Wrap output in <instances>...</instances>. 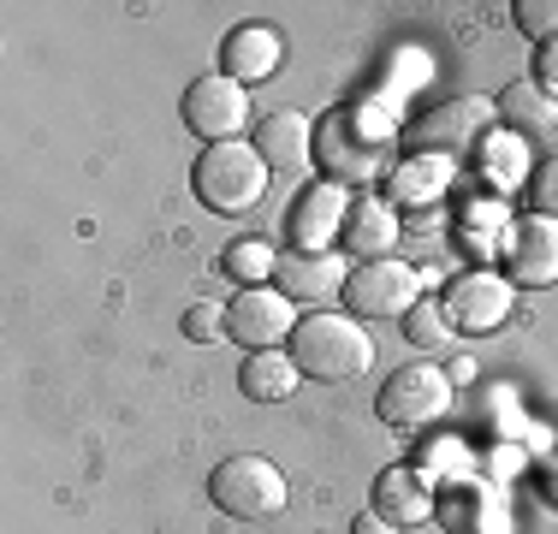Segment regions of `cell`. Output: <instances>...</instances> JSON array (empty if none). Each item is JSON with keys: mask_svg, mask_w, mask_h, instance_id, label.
<instances>
[{"mask_svg": "<svg viewBox=\"0 0 558 534\" xmlns=\"http://www.w3.org/2000/svg\"><path fill=\"white\" fill-rule=\"evenodd\" d=\"M351 286V267H344L339 250H322V256H279V274H274V291H286L291 303H327V298H344Z\"/></svg>", "mask_w": 558, "mask_h": 534, "instance_id": "14", "label": "cell"}, {"mask_svg": "<svg viewBox=\"0 0 558 534\" xmlns=\"http://www.w3.org/2000/svg\"><path fill=\"white\" fill-rule=\"evenodd\" d=\"M446 184H451V160L446 155H410V160H398V167H392L387 203L392 208H428Z\"/></svg>", "mask_w": 558, "mask_h": 534, "instance_id": "19", "label": "cell"}, {"mask_svg": "<svg viewBox=\"0 0 558 534\" xmlns=\"http://www.w3.org/2000/svg\"><path fill=\"white\" fill-rule=\"evenodd\" d=\"M208 499L226 517H238V523H268V517L286 511V475H279V463L256 458V451H238V458H226L208 475Z\"/></svg>", "mask_w": 558, "mask_h": 534, "instance_id": "4", "label": "cell"}, {"mask_svg": "<svg viewBox=\"0 0 558 534\" xmlns=\"http://www.w3.org/2000/svg\"><path fill=\"white\" fill-rule=\"evenodd\" d=\"M511 19H517V31H523V36H535L541 48L558 43V0H517V7H511Z\"/></svg>", "mask_w": 558, "mask_h": 534, "instance_id": "24", "label": "cell"}, {"mask_svg": "<svg viewBox=\"0 0 558 534\" xmlns=\"http://www.w3.org/2000/svg\"><path fill=\"white\" fill-rule=\"evenodd\" d=\"M553 499H558V475H553Z\"/></svg>", "mask_w": 558, "mask_h": 534, "instance_id": "29", "label": "cell"}, {"mask_svg": "<svg viewBox=\"0 0 558 534\" xmlns=\"http://www.w3.org/2000/svg\"><path fill=\"white\" fill-rule=\"evenodd\" d=\"M179 327L191 344H226V303H191Z\"/></svg>", "mask_w": 558, "mask_h": 534, "instance_id": "25", "label": "cell"}, {"mask_svg": "<svg viewBox=\"0 0 558 534\" xmlns=\"http://www.w3.org/2000/svg\"><path fill=\"white\" fill-rule=\"evenodd\" d=\"M256 155L268 160L274 172H303L315 160V119L298 113V107H279L256 125Z\"/></svg>", "mask_w": 558, "mask_h": 534, "instance_id": "15", "label": "cell"}, {"mask_svg": "<svg viewBox=\"0 0 558 534\" xmlns=\"http://www.w3.org/2000/svg\"><path fill=\"white\" fill-rule=\"evenodd\" d=\"M368 511H380L392 529H416L434 517V475L422 470V463H392V470L375 475V505Z\"/></svg>", "mask_w": 558, "mask_h": 534, "instance_id": "13", "label": "cell"}, {"mask_svg": "<svg viewBox=\"0 0 558 534\" xmlns=\"http://www.w3.org/2000/svg\"><path fill=\"white\" fill-rule=\"evenodd\" d=\"M499 262H505V279L517 291L558 286V220H547V214H517L499 238Z\"/></svg>", "mask_w": 558, "mask_h": 534, "instance_id": "6", "label": "cell"}, {"mask_svg": "<svg viewBox=\"0 0 558 534\" xmlns=\"http://www.w3.org/2000/svg\"><path fill=\"white\" fill-rule=\"evenodd\" d=\"M529 203H535V214L558 220V155H547L535 167V179H529Z\"/></svg>", "mask_w": 558, "mask_h": 534, "instance_id": "26", "label": "cell"}, {"mask_svg": "<svg viewBox=\"0 0 558 534\" xmlns=\"http://www.w3.org/2000/svg\"><path fill=\"white\" fill-rule=\"evenodd\" d=\"M535 84L547 89V96H558V43H547L535 53Z\"/></svg>", "mask_w": 558, "mask_h": 534, "instance_id": "27", "label": "cell"}, {"mask_svg": "<svg viewBox=\"0 0 558 534\" xmlns=\"http://www.w3.org/2000/svg\"><path fill=\"white\" fill-rule=\"evenodd\" d=\"M298 303L274 286H250L226 303V339L244 344V351H279V344L298 332Z\"/></svg>", "mask_w": 558, "mask_h": 534, "instance_id": "8", "label": "cell"}, {"mask_svg": "<svg viewBox=\"0 0 558 534\" xmlns=\"http://www.w3.org/2000/svg\"><path fill=\"white\" fill-rule=\"evenodd\" d=\"M220 267H226V279H238V291H250V286H274V274H279V250L268 244V238H238V244L220 256Z\"/></svg>", "mask_w": 558, "mask_h": 534, "instance_id": "21", "label": "cell"}, {"mask_svg": "<svg viewBox=\"0 0 558 534\" xmlns=\"http://www.w3.org/2000/svg\"><path fill=\"white\" fill-rule=\"evenodd\" d=\"M494 113H499V125L511 131V137H523V143H535V137H547V131H558V96H547L535 77H517V84H505L499 101H494Z\"/></svg>", "mask_w": 558, "mask_h": 534, "instance_id": "17", "label": "cell"}, {"mask_svg": "<svg viewBox=\"0 0 558 534\" xmlns=\"http://www.w3.org/2000/svg\"><path fill=\"white\" fill-rule=\"evenodd\" d=\"M268 160L256 155V143H208L203 155H196V172H191V184H196V203L203 208H215V214H250L268 196Z\"/></svg>", "mask_w": 558, "mask_h": 534, "instance_id": "2", "label": "cell"}, {"mask_svg": "<svg viewBox=\"0 0 558 534\" xmlns=\"http://www.w3.org/2000/svg\"><path fill=\"white\" fill-rule=\"evenodd\" d=\"M344 250H356L363 262H380L398 250V208L387 196H351L344 214Z\"/></svg>", "mask_w": 558, "mask_h": 534, "instance_id": "18", "label": "cell"}, {"mask_svg": "<svg viewBox=\"0 0 558 534\" xmlns=\"http://www.w3.org/2000/svg\"><path fill=\"white\" fill-rule=\"evenodd\" d=\"M344 214H351V191L333 179H315L310 191L291 203V220H286V238L298 256H322L333 250V238H344Z\"/></svg>", "mask_w": 558, "mask_h": 534, "instance_id": "10", "label": "cell"}, {"mask_svg": "<svg viewBox=\"0 0 558 534\" xmlns=\"http://www.w3.org/2000/svg\"><path fill=\"white\" fill-rule=\"evenodd\" d=\"M511 279L494 274V267H475V274H463V279H451V291H446V315H451V327L458 332H499L505 320H511Z\"/></svg>", "mask_w": 558, "mask_h": 534, "instance_id": "11", "label": "cell"}, {"mask_svg": "<svg viewBox=\"0 0 558 534\" xmlns=\"http://www.w3.org/2000/svg\"><path fill=\"white\" fill-rule=\"evenodd\" d=\"M291 363L322 386H344V380H356V374H368V363H375V339L363 332L356 315L315 310V315L298 320V332H291Z\"/></svg>", "mask_w": 558, "mask_h": 534, "instance_id": "1", "label": "cell"}, {"mask_svg": "<svg viewBox=\"0 0 558 534\" xmlns=\"http://www.w3.org/2000/svg\"><path fill=\"white\" fill-rule=\"evenodd\" d=\"M494 101H482V96H463V101H446V107H434L428 119L416 125V143L428 155H463V149H482L487 137H494Z\"/></svg>", "mask_w": 558, "mask_h": 534, "instance_id": "12", "label": "cell"}, {"mask_svg": "<svg viewBox=\"0 0 558 534\" xmlns=\"http://www.w3.org/2000/svg\"><path fill=\"white\" fill-rule=\"evenodd\" d=\"M404 332L422 351H451V344H458V327H451L446 303H416V310L404 315Z\"/></svg>", "mask_w": 558, "mask_h": 534, "instance_id": "23", "label": "cell"}, {"mask_svg": "<svg viewBox=\"0 0 558 534\" xmlns=\"http://www.w3.org/2000/svg\"><path fill=\"white\" fill-rule=\"evenodd\" d=\"M184 125L203 143H238V131L250 125V96L244 84H232L226 72H208L184 89Z\"/></svg>", "mask_w": 558, "mask_h": 534, "instance_id": "9", "label": "cell"}, {"mask_svg": "<svg viewBox=\"0 0 558 534\" xmlns=\"http://www.w3.org/2000/svg\"><path fill=\"white\" fill-rule=\"evenodd\" d=\"M351 534H392V523H387L380 511H363V517L351 523Z\"/></svg>", "mask_w": 558, "mask_h": 534, "instance_id": "28", "label": "cell"}, {"mask_svg": "<svg viewBox=\"0 0 558 534\" xmlns=\"http://www.w3.org/2000/svg\"><path fill=\"white\" fill-rule=\"evenodd\" d=\"M279 60H286V43H279V31H268V24H238L220 43V72L232 84H262V77L279 72Z\"/></svg>", "mask_w": 558, "mask_h": 534, "instance_id": "16", "label": "cell"}, {"mask_svg": "<svg viewBox=\"0 0 558 534\" xmlns=\"http://www.w3.org/2000/svg\"><path fill=\"white\" fill-rule=\"evenodd\" d=\"M298 380H303V368L291 363V351H250L244 368H238V386L256 404H286L298 392Z\"/></svg>", "mask_w": 558, "mask_h": 534, "instance_id": "20", "label": "cell"}, {"mask_svg": "<svg viewBox=\"0 0 558 534\" xmlns=\"http://www.w3.org/2000/svg\"><path fill=\"white\" fill-rule=\"evenodd\" d=\"M375 410H380V422H387V427H404V434L434 427L451 410V374L434 368V363H404L387 386H380Z\"/></svg>", "mask_w": 558, "mask_h": 534, "instance_id": "5", "label": "cell"}, {"mask_svg": "<svg viewBox=\"0 0 558 534\" xmlns=\"http://www.w3.org/2000/svg\"><path fill=\"white\" fill-rule=\"evenodd\" d=\"M482 172L499 184H523V172H529V143L523 137H511V131H499V137H487L482 143Z\"/></svg>", "mask_w": 558, "mask_h": 534, "instance_id": "22", "label": "cell"}, {"mask_svg": "<svg viewBox=\"0 0 558 534\" xmlns=\"http://www.w3.org/2000/svg\"><path fill=\"white\" fill-rule=\"evenodd\" d=\"M387 167V125H368V107H339L322 119V172L333 184H368Z\"/></svg>", "mask_w": 558, "mask_h": 534, "instance_id": "3", "label": "cell"}, {"mask_svg": "<svg viewBox=\"0 0 558 534\" xmlns=\"http://www.w3.org/2000/svg\"><path fill=\"white\" fill-rule=\"evenodd\" d=\"M344 303H351V315H368V320H404L422 303V279H416V267H410V262L380 256V262L351 267Z\"/></svg>", "mask_w": 558, "mask_h": 534, "instance_id": "7", "label": "cell"}]
</instances>
